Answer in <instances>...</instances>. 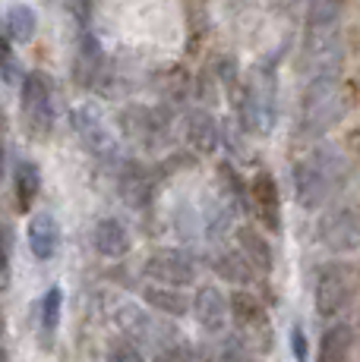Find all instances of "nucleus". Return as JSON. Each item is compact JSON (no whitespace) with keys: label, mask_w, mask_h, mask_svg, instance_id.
Here are the masks:
<instances>
[{"label":"nucleus","mask_w":360,"mask_h":362,"mask_svg":"<svg viewBox=\"0 0 360 362\" xmlns=\"http://www.w3.org/2000/svg\"><path fill=\"white\" fill-rule=\"evenodd\" d=\"M342 16L344 0H310L300 45V73L307 79L338 76V69H342Z\"/></svg>","instance_id":"1"},{"label":"nucleus","mask_w":360,"mask_h":362,"mask_svg":"<svg viewBox=\"0 0 360 362\" xmlns=\"http://www.w3.org/2000/svg\"><path fill=\"white\" fill-rule=\"evenodd\" d=\"M294 199L307 211H320L348 183V155L332 142H316L291 167Z\"/></svg>","instance_id":"2"},{"label":"nucleus","mask_w":360,"mask_h":362,"mask_svg":"<svg viewBox=\"0 0 360 362\" xmlns=\"http://www.w3.org/2000/svg\"><path fill=\"white\" fill-rule=\"evenodd\" d=\"M344 114V92L338 76H322V79H307L297 104V123H294V139L310 145L325 142L329 129L338 127Z\"/></svg>","instance_id":"3"},{"label":"nucleus","mask_w":360,"mask_h":362,"mask_svg":"<svg viewBox=\"0 0 360 362\" xmlns=\"http://www.w3.org/2000/svg\"><path fill=\"white\" fill-rule=\"evenodd\" d=\"M279 117V76L272 66H256L244 82L240 98V127L253 136H266Z\"/></svg>","instance_id":"4"},{"label":"nucleus","mask_w":360,"mask_h":362,"mask_svg":"<svg viewBox=\"0 0 360 362\" xmlns=\"http://www.w3.org/2000/svg\"><path fill=\"white\" fill-rule=\"evenodd\" d=\"M354 268L344 262H322L316 268V281H313V305L316 315L332 322L338 318L354 299Z\"/></svg>","instance_id":"5"},{"label":"nucleus","mask_w":360,"mask_h":362,"mask_svg":"<svg viewBox=\"0 0 360 362\" xmlns=\"http://www.w3.org/2000/svg\"><path fill=\"white\" fill-rule=\"evenodd\" d=\"M316 243L335 255H351L360 249V205H332L316 221Z\"/></svg>","instance_id":"6"},{"label":"nucleus","mask_w":360,"mask_h":362,"mask_svg":"<svg viewBox=\"0 0 360 362\" xmlns=\"http://www.w3.org/2000/svg\"><path fill=\"white\" fill-rule=\"evenodd\" d=\"M70 129L82 142V148L101 164H123L120 158V142L111 132V127L101 120V114L92 104H73L70 107Z\"/></svg>","instance_id":"7"},{"label":"nucleus","mask_w":360,"mask_h":362,"mask_svg":"<svg viewBox=\"0 0 360 362\" xmlns=\"http://www.w3.org/2000/svg\"><path fill=\"white\" fill-rule=\"evenodd\" d=\"M19 107H23V123L29 136L47 139L54 132L57 110H54L51 79L45 73H26L23 86H19Z\"/></svg>","instance_id":"8"},{"label":"nucleus","mask_w":360,"mask_h":362,"mask_svg":"<svg viewBox=\"0 0 360 362\" xmlns=\"http://www.w3.org/2000/svg\"><path fill=\"white\" fill-rule=\"evenodd\" d=\"M142 277L149 284H162V287H193L199 277V264L186 249H155L149 259L142 262Z\"/></svg>","instance_id":"9"},{"label":"nucleus","mask_w":360,"mask_h":362,"mask_svg":"<svg viewBox=\"0 0 360 362\" xmlns=\"http://www.w3.org/2000/svg\"><path fill=\"white\" fill-rule=\"evenodd\" d=\"M120 129L140 148H164V142L171 139L168 120H164V110L158 107H142V104H130L120 110Z\"/></svg>","instance_id":"10"},{"label":"nucleus","mask_w":360,"mask_h":362,"mask_svg":"<svg viewBox=\"0 0 360 362\" xmlns=\"http://www.w3.org/2000/svg\"><path fill=\"white\" fill-rule=\"evenodd\" d=\"M190 312L206 334H221L227 328V322H231V303H227L225 290H221L218 284H203V287H196Z\"/></svg>","instance_id":"11"},{"label":"nucleus","mask_w":360,"mask_h":362,"mask_svg":"<svg viewBox=\"0 0 360 362\" xmlns=\"http://www.w3.org/2000/svg\"><path fill=\"white\" fill-rule=\"evenodd\" d=\"M250 208L269 227V233H281V196L279 183L269 170H256L250 180Z\"/></svg>","instance_id":"12"},{"label":"nucleus","mask_w":360,"mask_h":362,"mask_svg":"<svg viewBox=\"0 0 360 362\" xmlns=\"http://www.w3.org/2000/svg\"><path fill=\"white\" fill-rule=\"evenodd\" d=\"M209 268L212 274L218 277V281L225 284H234L237 290H244L247 284L253 281V264L244 259V252H240L237 246H227V243H215L209 252Z\"/></svg>","instance_id":"13"},{"label":"nucleus","mask_w":360,"mask_h":362,"mask_svg":"<svg viewBox=\"0 0 360 362\" xmlns=\"http://www.w3.org/2000/svg\"><path fill=\"white\" fill-rule=\"evenodd\" d=\"M184 139L196 155H215L221 145V132H218L215 117L206 107H193L190 114L184 117Z\"/></svg>","instance_id":"14"},{"label":"nucleus","mask_w":360,"mask_h":362,"mask_svg":"<svg viewBox=\"0 0 360 362\" xmlns=\"http://www.w3.org/2000/svg\"><path fill=\"white\" fill-rule=\"evenodd\" d=\"M26 240H29V249L38 262H51L57 255L60 246V227L57 218L51 211H38L29 218V227H26Z\"/></svg>","instance_id":"15"},{"label":"nucleus","mask_w":360,"mask_h":362,"mask_svg":"<svg viewBox=\"0 0 360 362\" xmlns=\"http://www.w3.org/2000/svg\"><path fill=\"white\" fill-rule=\"evenodd\" d=\"M92 246L99 255L105 259H123V255L133 249V236H130L127 224L117 218H101L92 227Z\"/></svg>","instance_id":"16"},{"label":"nucleus","mask_w":360,"mask_h":362,"mask_svg":"<svg viewBox=\"0 0 360 362\" xmlns=\"http://www.w3.org/2000/svg\"><path fill=\"white\" fill-rule=\"evenodd\" d=\"M234 214H237V205L225 196V192H215L206 202V211H203V233L209 236L212 243H225V236L231 230H237L234 224Z\"/></svg>","instance_id":"17"},{"label":"nucleus","mask_w":360,"mask_h":362,"mask_svg":"<svg viewBox=\"0 0 360 362\" xmlns=\"http://www.w3.org/2000/svg\"><path fill=\"white\" fill-rule=\"evenodd\" d=\"M234 240H237V249L244 252V259L253 264V271L269 274V271L275 268V252H272V246H269V236L262 230H256L253 224H240L237 230H234Z\"/></svg>","instance_id":"18"},{"label":"nucleus","mask_w":360,"mask_h":362,"mask_svg":"<svg viewBox=\"0 0 360 362\" xmlns=\"http://www.w3.org/2000/svg\"><path fill=\"white\" fill-rule=\"evenodd\" d=\"M142 303L149 305V309L162 312V315L168 318H184L190 315V303L193 296H186L184 290H174V287H162V284H145L140 290Z\"/></svg>","instance_id":"19"},{"label":"nucleus","mask_w":360,"mask_h":362,"mask_svg":"<svg viewBox=\"0 0 360 362\" xmlns=\"http://www.w3.org/2000/svg\"><path fill=\"white\" fill-rule=\"evenodd\" d=\"M227 303H231V322H234V328H240V331H259V328H266V309H262L259 296H253L250 290H234V293L227 296Z\"/></svg>","instance_id":"20"},{"label":"nucleus","mask_w":360,"mask_h":362,"mask_svg":"<svg viewBox=\"0 0 360 362\" xmlns=\"http://www.w3.org/2000/svg\"><path fill=\"white\" fill-rule=\"evenodd\" d=\"M351 346H354V328L348 322H335L322 331L320 337V353L316 362H348Z\"/></svg>","instance_id":"21"},{"label":"nucleus","mask_w":360,"mask_h":362,"mask_svg":"<svg viewBox=\"0 0 360 362\" xmlns=\"http://www.w3.org/2000/svg\"><path fill=\"white\" fill-rule=\"evenodd\" d=\"M35 29H38V19L29 4H13L10 10H6L4 35L10 45H29V41L35 38Z\"/></svg>","instance_id":"22"},{"label":"nucleus","mask_w":360,"mask_h":362,"mask_svg":"<svg viewBox=\"0 0 360 362\" xmlns=\"http://www.w3.org/2000/svg\"><path fill=\"white\" fill-rule=\"evenodd\" d=\"M123 170H120V186H123V192H127V202L130 205H136V208H142V205H149V199H152V177L145 173V167H136L133 161H123L120 164Z\"/></svg>","instance_id":"23"},{"label":"nucleus","mask_w":360,"mask_h":362,"mask_svg":"<svg viewBox=\"0 0 360 362\" xmlns=\"http://www.w3.org/2000/svg\"><path fill=\"white\" fill-rule=\"evenodd\" d=\"M13 189H16V196H19L16 205L23 208V211H29L32 202H35L41 192V173L32 161H16V167H13Z\"/></svg>","instance_id":"24"},{"label":"nucleus","mask_w":360,"mask_h":362,"mask_svg":"<svg viewBox=\"0 0 360 362\" xmlns=\"http://www.w3.org/2000/svg\"><path fill=\"white\" fill-rule=\"evenodd\" d=\"M60 305H64V293H60V287H51L45 293V299H41V334H45L47 344H51V337L57 334Z\"/></svg>","instance_id":"25"},{"label":"nucleus","mask_w":360,"mask_h":362,"mask_svg":"<svg viewBox=\"0 0 360 362\" xmlns=\"http://www.w3.org/2000/svg\"><path fill=\"white\" fill-rule=\"evenodd\" d=\"M108 362H145V353H142V346L133 344V340L120 337V340H111Z\"/></svg>","instance_id":"26"},{"label":"nucleus","mask_w":360,"mask_h":362,"mask_svg":"<svg viewBox=\"0 0 360 362\" xmlns=\"http://www.w3.org/2000/svg\"><path fill=\"white\" fill-rule=\"evenodd\" d=\"M19 69H23V66H19L16 54L10 51V41H4V45H0V76H4V82H6V86H16V82H19V86H23V79H26V76L19 73Z\"/></svg>","instance_id":"27"},{"label":"nucleus","mask_w":360,"mask_h":362,"mask_svg":"<svg viewBox=\"0 0 360 362\" xmlns=\"http://www.w3.org/2000/svg\"><path fill=\"white\" fill-rule=\"evenodd\" d=\"M218 362H262V359H256L240 340H225V346L218 350Z\"/></svg>","instance_id":"28"},{"label":"nucleus","mask_w":360,"mask_h":362,"mask_svg":"<svg viewBox=\"0 0 360 362\" xmlns=\"http://www.w3.org/2000/svg\"><path fill=\"white\" fill-rule=\"evenodd\" d=\"M10 249H13V236L6 227H0V287L6 284V274H10Z\"/></svg>","instance_id":"29"},{"label":"nucleus","mask_w":360,"mask_h":362,"mask_svg":"<svg viewBox=\"0 0 360 362\" xmlns=\"http://www.w3.org/2000/svg\"><path fill=\"white\" fill-rule=\"evenodd\" d=\"M291 353H294V359H297V362H307V356H310L307 334H303L300 325H294V328H291Z\"/></svg>","instance_id":"30"},{"label":"nucleus","mask_w":360,"mask_h":362,"mask_svg":"<svg viewBox=\"0 0 360 362\" xmlns=\"http://www.w3.org/2000/svg\"><path fill=\"white\" fill-rule=\"evenodd\" d=\"M184 362H218V353L206 344H186Z\"/></svg>","instance_id":"31"},{"label":"nucleus","mask_w":360,"mask_h":362,"mask_svg":"<svg viewBox=\"0 0 360 362\" xmlns=\"http://www.w3.org/2000/svg\"><path fill=\"white\" fill-rule=\"evenodd\" d=\"M186 353V340H174V344H164L162 350H155V362H184Z\"/></svg>","instance_id":"32"},{"label":"nucleus","mask_w":360,"mask_h":362,"mask_svg":"<svg viewBox=\"0 0 360 362\" xmlns=\"http://www.w3.org/2000/svg\"><path fill=\"white\" fill-rule=\"evenodd\" d=\"M0 362H10V353H6L4 344H0Z\"/></svg>","instance_id":"33"},{"label":"nucleus","mask_w":360,"mask_h":362,"mask_svg":"<svg viewBox=\"0 0 360 362\" xmlns=\"http://www.w3.org/2000/svg\"><path fill=\"white\" fill-rule=\"evenodd\" d=\"M4 328H6V322H4V312H0V334H4Z\"/></svg>","instance_id":"34"}]
</instances>
